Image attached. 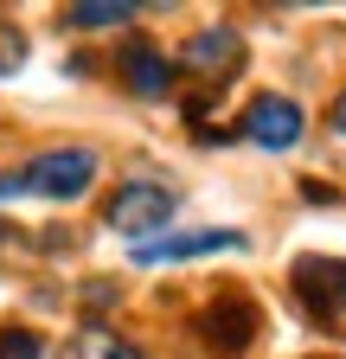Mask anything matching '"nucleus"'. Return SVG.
<instances>
[{
	"label": "nucleus",
	"instance_id": "obj_7",
	"mask_svg": "<svg viewBox=\"0 0 346 359\" xmlns=\"http://www.w3.org/2000/svg\"><path fill=\"white\" fill-rule=\"evenodd\" d=\"M199 327L212 334V346L237 353V346H250V334H256V308H250L244 295H225V302H212V308H205V321H199Z\"/></svg>",
	"mask_w": 346,
	"mask_h": 359
},
{
	"label": "nucleus",
	"instance_id": "obj_1",
	"mask_svg": "<svg viewBox=\"0 0 346 359\" xmlns=\"http://www.w3.org/2000/svg\"><path fill=\"white\" fill-rule=\"evenodd\" d=\"M97 180V154L90 148H52L39 154L32 167L20 173H0V199H20V193H39V199H83Z\"/></svg>",
	"mask_w": 346,
	"mask_h": 359
},
{
	"label": "nucleus",
	"instance_id": "obj_10",
	"mask_svg": "<svg viewBox=\"0 0 346 359\" xmlns=\"http://www.w3.org/2000/svg\"><path fill=\"white\" fill-rule=\"evenodd\" d=\"M83 359H148V353H135V346H122L116 334H83Z\"/></svg>",
	"mask_w": 346,
	"mask_h": 359
},
{
	"label": "nucleus",
	"instance_id": "obj_5",
	"mask_svg": "<svg viewBox=\"0 0 346 359\" xmlns=\"http://www.w3.org/2000/svg\"><path fill=\"white\" fill-rule=\"evenodd\" d=\"M301 128H308V122H301V103H289V97H256L250 109H244V135H250V142L256 148H295L301 142Z\"/></svg>",
	"mask_w": 346,
	"mask_h": 359
},
{
	"label": "nucleus",
	"instance_id": "obj_9",
	"mask_svg": "<svg viewBox=\"0 0 346 359\" xmlns=\"http://www.w3.org/2000/svg\"><path fill=\"white\" fill-rule=\"evenodd\" d=\"M77 32H97V26H122V20H135V7L128 0H90V7H71L64 13Z\"/></svg>",
	"mask_w": 346,
	"mask_h": 359
},
{
	"label": "nucleus",
	"instance_id": "obj_11",
	"mask_svg": "<svg viewBox=\"0 0 346 359\" xmlns=\"http://www.w3.org/2000/svg\"><path fill=\"white\" fill-rule=\"evenodd\" d=\"M20 65H26V39H20V26L0 20V77H13Z\"/></svg>",
	"mask_w": 346,
	"mask_h": 359
},
{
	"label": "nucleus",
	"instance_id": "obj_13",
	"mask_svg": "<svg viewBox=\"0 0 346 359\" xmlns=\"http://www.w3.org/2000/svg\"><path fill=\"white\" fill-rule=\"evenodd\" d=\"M333 128H340V135H346V97H340V103H333Z\"/></svg>",
	"mask_w": 346,
	"mask_h": 359
},
{
	"label": "nucleus",
	"instance_id": "obj_4",
	"mask_svg": "<svg viewBox=\"0 0 346 359\" xmlns=\"http://www.w3.org/2000/svg\"><path fill=\"white\" fill-rule=\"evenodd\" d=\"M212 250H244V231H173V238H141L128 257L148 269V263H186V257H212Z\"/></svg>",
	"mask_w": 346,
	"mask_h": 359
},
{
	"label": "nucleus",
	"instance_id": "obj_6",
	"mask_svg": "<svg viewBox=\"0 0 346 359\" xmlns=\"http://www.w3.org/2000/svg\"><path fill=\"white\" fill-rule=\"evenodd\" d=\"M237 58H244V39H237L231 26H205V32L186 45V71H199V77H212V83H225V77L237 71Z\"/></svg>",
	"mask_w": 346,
	"mask_h": 359
},
{
	"label": "nucleus",
	"instance_id": "obj_3",
	"mask_svg": "<svg viewBox=\"0 0 346 359\" xmlns=\"http://www.w3.org/2000/svg\"><path fill=\"white\" fill-rule=\"evenodd\" d=\"M167 212H173V187H160V180H128V187L109 199V231H122V238L160 231Z\"/></svg>",
	"mask_w": 346,
	"mask_h": 359
},
{
	"label": "nucleus",
	"instance_id": "obj_2",
	"mask_svg": "<svg viewBox=\"0 0 346 359\" xmlns=\"http://www.w3.org/2000/svg\"><path fill=\"white\" fill-rule=\"evenodd\" d=\"M295 295L321 327L346 334V263L340 257H301L295 263Z\"/></svg>",
	"mask_w": 346,
	"mask_h": 359
},
{
	"label": "nucleus",
	"instance_id": "obj_12",
	"mask_svg": "<svg viewBox=\"0 0 346 359\" xmlns=\"http://www.w3.org/2000/svg\"><path fill=\"white\" fill-rule=\"evenodd\" d=\"M39 334H0V359H39Z\"/></svg>",
	"mask_w": 346,
	"mask_h": 359
},
{
	"label": "nucleus",
	"instance_id": "obj_8",
	"mask_svg": "<svg viewBox=\"0 0 346 359\" xmlns=\"http://www.w3.org/2000/svg\"><path fill=\"white\" fill-rule=\"evenodd\" d=\"M122 71H128V90H135V97H167V90H173V65L160 52H148V45H128Z\"/></svg>",
	"mask_w": 346,
	"mask_h": 359
}]
</instances>
